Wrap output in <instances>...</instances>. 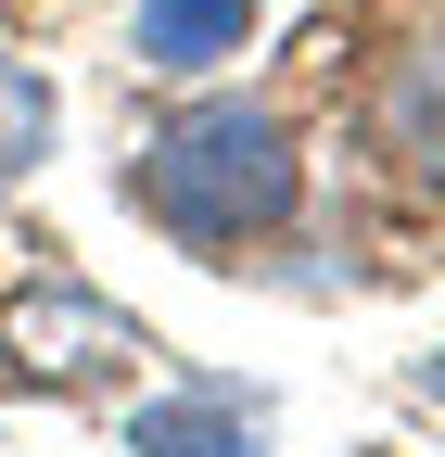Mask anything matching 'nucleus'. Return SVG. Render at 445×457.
<instances>
[{
	"mask_svg": "<svg viewBox=\"0 0 445 457\" xmlns=\"http://www.w3.org/2000/svg\"><path fill=\"white\" fill-rule=\"evenodd\" d=\"M128 204H153V228H179L191 254H242L267 228H293L306 204V153L267 102H191L179 128H153L128 165Z\"/></svg>",
	"mask_w": 445,
	"mask_h": 457,
	"instance_id": "f257e3e1",
	"label": "nucleus"
},
{
	"mask_svg": "<svg viewBox=\"0 0 445 457\" xmlns=\"http://www.w3.org/2000/svg\"><path fill=\"white\" fill-rule=\"evenodd\" d=\"M0 330H13V356H26L38 381H102V369H140V356H153V330H140V318H115L102 293H77V279L26 293Z\"/></svg>",
	"mask_w": 445,
	"mask_h": 457,
	"instance_id": "f03ea898",
	"label": "nucleus"
},
{
	"mask_svg": "<svg viewBox=\"0 0 445 457\" xmlns=\"http://www.w3.org/2000/svg\"><path fill=\"white\" fill-rule=\"evenodd\" d=\"M369 140L395 153V179L445 191V26H420L395 64H382V89H369Z\"/></svg>",
	"mask_w": 445,
	"mask_h": 457,
	"instance_id": "7ed1b4c3",
	"label": "nucleus"
},
{
	"mask_svg": "<svg viewBox=\"0 0 445 457\" xmlns=\"http://www.w3.org/2000/svg\"><path fill=\"white\" fill-rule=\"evenodd\" d=\"M128 445L140 457H255L267 445V407H255V394H165V407L128 420Z\"/></svg>",
	"mask_w": 445,
	"mask_h": 457,
	"instance_id": "20e7f679",
	"label": "nucleus"
},
{
	"mask_svg": "<svg viewBox=\"0 0 445 457\" xmlns=\"http://www.w3.org/2000/svg\"><path fill=\"white\" fill-rule=\"evenodd\" d=\"M255 38V0H140V64L153 77H204Z\"/></svg>",
	"mask_w": 445,
	"mask_h": 457,
	"instance_id": "39448f33",
	"label": "nucleus"
},
{
	"mask_svg": "<svg viewBox=\"0 0 445 457\" xmlns=\"http://www.w3.org/2000/svg\"><path fill=\"white\" fill-rule=\"evenodd\" d=\"M38 153H51V77H26L13 51H0V179L38 165Z\"/></svg>",
	"mask_w": 445,
	"mask_h": 457,
	"instance_id": "423d86ee",
	"label": "nucleus"
},
{
	"mask_svg": "<svg viewBox=\"0 0 445 457\" xmlns=\"http://www.w3.org/2000/svg\"><path fill=\"white\" fill-rule=\"evenodd\" d=\"M420 394H432V407H445V369H420Z\"/></svg>",
	"mask_w": 445,
	"mask_h": 457,
	"instance_id": "0eeeda50",
	"label": "nucleus"
}]
</instances>
